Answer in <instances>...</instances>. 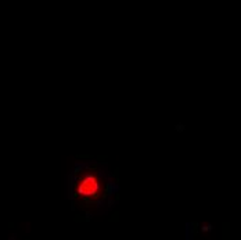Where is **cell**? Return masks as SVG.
I'll return each mask as SVG.
<instances>
[{"instance_id": "obj_2", "label": "cell", "mask_w": 241, "mask_h": 240, "mask_svg": "<svg viewBox=\"0 0 241 240\" xmlns=\"http://www.w3.org/2000/svg\"><path fill=\"white\" fill-rule=\"evenodd\" d=\"M212 229H213L212 225H204V226L201 228V230H202V232H211Z\"/></svg>"}, {"instance_id": "obj_1", "label": "cell", "mask_w": 241, "mask_h": 240, "mask_svg": "<svg viewBox=\"0 0 241 240\" xmlns=\"http://www.w3.org/2000/svg\"><path fill=\"white\" fill-rule=\"evenodd\" d=\"M98 179L97 176L94 175H85V176L79 181V183H78V193L81 194V196H85V197H89V196H93L97 193V190H98Z\"/></svg>"}, {"instance_id": "obj_3", "label": "cell", "mask_w": 241, "mask_h": 240, "mask_svg": "<svg viewBox=\"0 0 241 240\" xmlns=\"http://www.w3.org/2000/svg\"><path fill=\"white\" fill-rule=\"evenodd\" d=\"M8 240H17V234L14 233L13 236H10V239H8Z\"/></svg>"}]
</instances>
